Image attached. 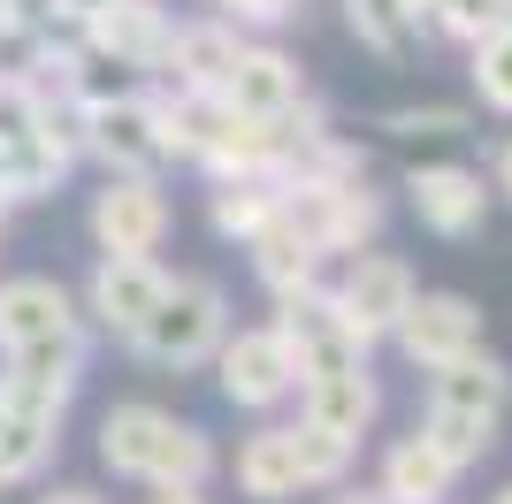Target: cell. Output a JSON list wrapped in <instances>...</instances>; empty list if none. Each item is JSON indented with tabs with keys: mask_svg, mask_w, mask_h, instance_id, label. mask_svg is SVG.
Returning a JSON list of instances; mask_svg holds the SVG:
<instances>
[{
	"mask_svg": "<svg viewBox=\"0 0 512 504\" xmlns=\"http://www.w3.org/2000/svg\"><path fill=\"white\" fill-rule=\"evenodd\" d=\"M276 214L291 222V230L306 237V245H321L329 260H352V252H367L375 237H383L390 222V199L383 191H367V176H321V168H283L276 176Z\"/></svg>",
	"mask_w": 512,
	"mask_h": 504,
	"instance_id": "6da1fadb",
	"label": "cell"
},
{
	"mask_svg": "<svg viewBox=\"0 0 512 504\" xmlns=\"http://www.w3.org/2000/svg\"><path fill=\"white\" fill-rule=\"evenodd\" d=\"M222 336H230V291H222L214 275H169V291L138 321L130 352L153 359V367H169V375H192V367L214 359Z\"/></svg>",
	"mask_w": 512,
	"mask_h": 504,
	"instance_id": "7a4b0ae2",
	"label": "cell"
},
{
	"mask_svg": "<svg viewBox=\"0 0 512 504\" xmlns=\"http://www.w3.org/2000/svg\"><path fill=\"white\" fill-rule=\"evenodd\" d=\"M214 382H222V398L237 405V413H276L283 398H299V359H291V344L276 336V321L268 329H230L222 344H214Z\"/></svg>",
	"mask_w": 512,
	"mask_h": 504,
	"instance_id": "3957f363",
	"label": "cell"
},
{
	"mask_svg": "<svg viewBox=\"0 0 512 504\" xmlns=\"http://www.w3.org/2000/svg\"><path fill=\"white\" fill-rule=\"evenodd\" d=\"M85 161H100L107 176H161V130H153V84L115 92V100L85 107Z\"/></svg>",
	"mask_w": 512,
	"mask_h": 504,
	"instance_id": "277c9868",
	"label": "cell"
},
{
	"mask_svg": "<svg viewBox=\"0 0 512 504\" xmlns=\"http://www.w3.org/2000/svg\"><path fill=\"white\" fill-rule=\"evenodd\" d=\"M413 291H421V283H413L406 260L367 245V252H352V268H344V283H337L329 298H337V314L352 321V336L375 352V344H390V329H398V314H406Z\"/></svg>",
	"mask_w": 512,
	"mask_h": 504,
	"instance_id": "5b68a950",
	"label": "cell"
},
{
	"mask_svg": "<svg viewBox=\"0 0 512 504\" xmlns=\"http://www.w3.org/2000/svg\"><path fill=\"white\" fill-rule=\"evenodd\" d=\"M406 207L421 214V230H436V237H482V222H490V184H482V168H467V161H421V168H406Z\"/></svg>",
	"mask_w": 512,
	"mask_h": 504,
	"instance_id": "8992f818",
	"label": "cell"
},
{
	"mask_svg": "<svg viewBox=\"0 0 512 504\" xmlns=\"http://www.w3.org/2000/svg\"><path fill=\"white\" fill-rule=\"evenodd\" d=\"M161 291H169V268H161L153 252H100V268H92V283H85V314L100 321L115 344H130L138 321L161 306Z\"/></svg>",
	"mask_w": 512,
	"mask_h": 504,
	"instance_id": "52a82bcc",
	"label": "cell"
},
{
	"mask_svg": "<svg viewBox=\"0 0 512 504\" xmlns=\"http://www.w3.org/2000/svg\"><path fill=\"white\" fill-rule=\"evenodd\" d=\"M390 344L428 375V367H444V359H459V352L482 344V306L459 298V291H413L406 314H398V329H390Z\"/></svg>",
	"mask_w": 512,
	"mask_h": 504,
	"instance_id": "ba28073f",
	"label": "cell"
},
{
	"mask_svg": "<svg viewBox=\"0 0 512 504\" xmlns=\"http://www.w3.org/2000/svg\"><path fill=\"white\" fill-rule=\"evenodd\" d=\"M276 336L291 344V359H299V382L306 375H329V367H352V359H367V344L352 336V321L337 314V298L321 291H291L276 298Z\"/></svg>",
	"mask_w": 512,
	"mask_h": 504,
	"instance_id": "9c48e42d",
	"label": "cell"
},
{
	"mask_svg": "<svg viewBox=\"0 0 512 504\" xmlns=\"http://www.w3.org/2000/svg\"><path fill=\"white\" fill-rule=\"evenodd\" d=\"M161 237H169L161 176H107L92 191V245L100 252H161Z\"/></svg>",
	"mask_w": 512,
	"mask_h": 504,
	"instance_id": "30bf717a",
	"label": "cell"
},
{
	"mask_svg": "<svg viewBox=\"0 0 512 504\" xmlns=\"http://www.w3.org/2000/svg\"><path fill=\"white\" fill-rule=\"evenodd\" d=\"M192 168H207L214 184H230V176H268V184H276L283 168H291V138H283V115H237V107H222Z\"/></svg>",
	"mask_w": 512,
	"mask_h": 504,
	"instance_id": "8fae6325",
	"label": "cell"
},
{
	"mask_svg": "<svg viewBox=\"0 0 512 504\" xmlns=\"http://www.w3.org/2000/svg\"><path fill=\"white\" fill-rule=\"evenodd\" d=\"M237 46H245V31H237L230 16H184L169 31V54H161V77H153V84H176V92H207V100H222Z\"/></svg>",
	"mask_w": 512,
	"mask_h": 504,
	"instance_id": "7c38bea8",
	"label": "cell"
},
{
	"mask_svg": "<svg viewBox=\"0 0 512 504\" xmlns=\"http://www.w3.org/2000/svg\"><path fill=\"white\" fill-rule=\"evenodd\" d=\"M77 329H85V306L54 275H8L0 283V352H23V344H46V336H77Z\"/></svg>",
	"mask_w": 512,
	"mask_h": 504,
	"instance_id": "4fadbf2b",
	"label": "cell"
},
{
	"mask_svg": "<svg viewBox=\"0 0 512 504\" xmlns=\"http://www.w3.org/2000/svg\"><path fill=\"white\" fill-rule=\"evenodd\" d=\"M169 31H176V16L161 8V0H107V8H92V16H85V46L130 62L138 77H161Z\"/></svg>",
	"mask_w": 512,
	"mask_h": 504,
	"instance_id": "5bb4252c",
	"label": "cell"
},
{
	"mask_svg": "<svg viewBox=\"0 0 512 504\" xmlns=\"http://www.w3.org/2000/svg\"><path fill=\"white\" fill-rule=\"evenodd\" d=\"M375 413H383V390H375V375H367V359L299 382V420H321V428H329V436H344V443H367Z\"/></svg>",
	"mask_w": 512,
	"mask_h": 504,
	"instance_id": "9a60e30c",
	"label": "cell"
},
{
	"mask_svg": "<svg viewBox=\"0 0 512 504\" xmlns=\"http://www.w3.org/2000/svg\"><path fill=\"white\" fill-rule=\"evenodd\" d=\"M428 405H444V413H474V420H505L512 405V367L497 352H459L444 367H428Z\"/></svg>",
	"mask_w": 512,
	"mask_h": 504,
	"instance_id": "2e32d148",
	"label": "cell"
},
{
	"mask_svg": "<svg viewBox=\"0 0 512 504\" xmlns=\"http://www.w3.org/2000/svg\"><path fill=\"white\" fill-rule=\"evenodd\" d=\"M299 92H306V77H299V62H291L283 46L245 39L237 62H230V84H222V107H237V115H283Z\"/></svg>",
	"mask_w": 512,
	"mask_h": 504,
	"instance_id": "e0dca14e",
	"label": "cell"
},
{
	"mask_svg": "<svg viewBox=\"0 0 512 504\" xmlns=\"http://www.w3.org/2000/svg\"><path fill=\"white\" fill-rule=\"evenodd\" d=\"M245 252H253V275H260V291L268 298H291V291H314L321 283V268H329V252L321 245H306L283 214H268L253 237H245Z\"/></svg>",
	"mask_w": 512,
	"mask_h": 504,
	"instance_id": "ac0fdd59",
	"label": "cell"
},
{
	"mask_svg": "<svg viewBox=\"0 0 512 504\" xmlns=\"http://www.w3.org/2000/svg\"><path fill=\"white\" fill-rule=\"evenodd\" d=\"M169 420L176 413H161V405H107V420H100V466H107V474H123V482H146L153 459H161Z\"/></svg>",
	"mask_w": 512,
	"mask_h": 504,
	"instance_id": "d6986e66",
	"label": "cell"
},
{
	"mask_svg": "<svg viewBox=\"0 0 512 504\" xmlns=\"http://www.w3.org/2000/svg\"><path fill=\"white\" fill-rule=\"evenodd\" d=\"M237 497H253V504H291V497H306L299 451H291V428H253V436L237 443Z\"/></svg>",
	"mask_w": 512,
	"mask_h": 504,
	"instance_id": "ffe728a7",
	"label": "cell"
},
{
	"mask_svg": "<svg viewBox=\"0 0 512 504\" xmlns=\"http://www.w3.org/2000/svg\"><path fill=\"white\" fill-rule=\"evenodd\" d=\"M451 482H459V466H451L444 451L413 428V436H398V443L383 451V482H375V489H383L390 504H444Z\"/></svg>",
	"mask_w": 512,
	"mask_h": 504,
	"instance_id": "44dd1931",
	"label": "cell"
},
{
	"mask_svg": "<svg viewBox=\"0 0 512 504\" xmlns=\"http://www.w3.org/2000/svg\"><path fill=\"white\" fill-rule=\"evenodd\" d=\"M69 153L54 146V138H16V146H0V191H8V207H23V199H54V191L69 184Z\"/></svg>",
	"mask_w": 512,
	"mask_h": 504,
	"instance_id": "7402d4cb",
	"label": "cell"
},
{
	"mask_svg": "<svg viewBox=\"0 0 512 504\" xmlns=\"http://www.w3.org/2000/svg\"><path fill=\"white\" fill-rule=\"evenodd\" d=\"M268 214H276V184H268V176H230V184L207 191V230L222 237V245H245Z\"/></svg>",
	"mask_w": 512,
	"mask_h": 504,
	"instance_id": "603a6c76",
	"label": "cell"
},
{
	"mask_svg": "<svg viewBox=\"0 0 512 504\" xmlns=\"http://www.w3.org/2000/svg\"><path fill=\"white\" fill-rule=\"evenodd\" d=\"M214 474V436L192 428V420H169V436H161V459H153L146 482L153 489H207Z\"/></svg>",
	"mask_w": 512,
	"mask_h": 504,
	"instance_id": "cb8c5ba5",
	"label": "cell"
},
{
	"mask_svg": "<svg viewBox=\"0 0 512 504\" xmlns=\"http://www.w3.org/2000/svg\"><path fill=\"white\" fill-rule=\"evenodd\" d=\"M344 23H352V39L367 46V54H383V62H406L413 54V16L406 0H344Z\"/></svg>",
	"mask_w": 512,
	"mask_h": 504,
	"instance_id": "d4e9b609",
	"label": "cell"
},
{
	"mask_svg": "<svg viewBox=\"0 0 512 504\" xmlns=\"http://www.w3.org/2000/svg\"><path fill=\"white\" fill-rule=\"evenodd\" d=\"M291 451H299V482L306 489H337L344 474H352V459H360V443L329 436L321 420H291Z\"/></svg>",
	"mask_w": 512,
	"mask_h": 504,
	"instance_id": "484cf974",
	"label": "cell"
},
{
	"mask_svg": "<svg viewBox=\"0 0 512 504\" xmlns=\"http://www.w3.org/2000/svg\"><path fill=\"white\" fill-rule=\"evenodd\" d=\"M421 436L436 443V451H444V459L459 466V474H467V466H482V459H490L497 420H474V413H444V405H428V413H421Z\"/></svg>",
	"mask_w": 512,
	"mask_h": 504,
	"instance_id": "4316f807",
	"label": "cell"
},
{
	"mask_svg": "<svg viewBox=\"0 0 512 504\" xmlns=\"http://www.w3.org/2000/svg\"><path fill=\"white\" fill-rule=\"evenodd\" d=\"M467 77H474V100L490 115H512V23H497L490 39L467 46Z\"/></svg>",
	"mask_w": 512,
	"mask_h": 504,
	"instance_id": "83f0119b",
	"label": "cell"
},
{
	"mask_svg": "<svg viewBox=\"0 0 512 504\" xmlns=\"http://www.w3.org/2000/svg\"><path fill=\"white\" fill-rule=\"evenodd\" d=\"M505 23V0H428V39H451V46H474Z\"/></svg>",
	"mask_w": 512,
	"mask_h": 504,
	"instance_id": "f1b7e54d",
	"label": "cell"
},
{
	"mask_svg": "<svg viewBox=\"0 0 512 504\" xmlns=\"http://www.w3.org/2000/svg\"><path fill=\"white\" fill-rule=\"evenodd\" d=\"M383 130H390V138H467L474 115H467V107H451V100H428V107H390Z\"/></svg>",
	"mask_w": 512,
	"mask_h": 504,
	"instance_id": "f546056e",
	"label": "cell"
},
{
	"mask_svg": "<svg viewBox=\"0 0 512 504\" xmlns=\"http://www.w3.org/2000/svg\"><path fill=\"white\" fill-rule=\"evenodd\" d=\"M8 16H16L23 31H39L46 46H62V39H85V23L69 16V0H8Z\"/></svg>",
	"mask_w": 512,
	"mask_h": 504,
	"instance_id": "4dcf8cb0",
	"label": "cell"
},
{
	"mask_svg": "<svg viewBox=\"0 0 512 504\" xmlns=\"http://www.w3.org/2000/svg\"><path fill=\"white\" fill-rule=\"evenodd\" d=\"M39 54H46V39H39V31H23L16 16L0 23V77H8V84H31V69H39Z\"/></svg>",
	"mask_w": 512,
	"mask_h": 504,
	"instance_id": "1f68e13d",
	"label": "cell"
},
{
	"mask_svg": "<svg viewBox=\"0 0 512 504\" xmlns=\"http://www.w3.org/2000/svg\"><path fill=\"white\" fill-rule=\"evenodd\" d=\"M214 16H230L237 31H283V23L299 16V0H207Z\"/></svg>",
	"mask_w": 512,
	"mask_h": 504,
	"instance_id": "d6a6232c",
	"label": "cell"
},
{
	"mask_svg": "<svg viewBox=\"0 0 512 504\" xmlns=\"http://www.w3.org/2000/svg\"><path fill=\"white\" fill-rule=\"evenodd\" d=\"M39 504H107V497H100V489H77V482H62V489H46Z\"/></svg>",
	"mask_w": 512,
	"mask_h": 504,
	"instance_id": "836d02e7",
	"label": "cell"
},
{
	"mask_svg": "<svg viewBox=\"0 0 512 504\" xmlns=\"http://www.w3.org/2000/svg\"><path fill=\"white\" fill-rule=\"evenodd\" d=\"M329 504H390V497H383V489H344L337 482V497H329Z\"/></svg>",
	"mask_w": 512,
	"mask_h": 504,
	"instance_id": "e575fe53",
	"label": "cell"
},
{
	"mask_svg": "<svg viewBox=\"0 0 512 504\" xmlns=\"http://www.w3.org/2000/svg\"><path fill=\"white\" fill-rule=\"evenodd\" d=\"M497 191H512V138L497 146Z\"/></svg>",
	"mask_w": 512,
	"mask_h": 504,
	"instance_id": "d590c367",
	"label": "cell"
},
{
	"mask_svg": "<svg viewBox=\"0 0 512 504\" xmlns=\"http://www.w3.org/2000/svg\"><path fill=\"white\" fill-rule=\"evenodd\" d=\"M153 504H207V497H199V489H161Z\"/></svg>",
	"mask_w": 512,
	"mask_h": 504,
	"instance_id": "8d00e7d4",
	"label": "cell"
},
{
	"mask_svg": "<svg viewBox=\"0 0 512 504\" xmlns=\"http://www.w3.org/2000/svg\"><path fill=\"white\" fill-rule=\"evenodd\" d=\"M92 8H107V0H69V16H77V23H85V16H92Z\"/></svg>",
	"mask_w": 512,
	"mask_h": 504,
	"instance_id": "74e56055",
	"label": "cell"
},
{
	"mask_svg": "<svg viewBox=\"0 0 512 504\" xmlns=\"http://www.w3.org/2000/svg\"><path fill=\"white\" fill-rule=\"evenodd\" d=\"M490 504H512V482H505V489H497V497H490Z\"/></svg>",
	"mask_w": 512,
	"mask_h": 504,
	"instance_id": "f35d334b",
	"label": "cell"
},
{
	"mask_svg": "<svg viewBox=\"0 0 512 504\" xmlns=\"http://www.w3.org/2000/svg\"><path fill=\"white\" fill-rule=\"evenodd\" d=\"M0 489H16V482H8V466H0Z\"/></svg>",
	"mask_w": 512,
	"mask_h": 504,
	"instance_id": "ab89813d",
	"label": "cell"
},
{
	"mask_svg": "<svg viewBox=\"0 0 512 504\" xmlns=\"http://www.w3.org/2000/svg\"><path fill=\"white\" fill-rule=\"evenodd\" d=\"M0 23H8V0H0Z\"/></svg>",
	"mask_w": 512,
	"mask_h": 504,
	"instance_id": "60d3db41",
	"label": "cell"
},
{
	"mask_svg": "<svg viewBox=\"0 0 512 504\" xmlns=\"http://www.w3.org/2000/svg\"><path fill=\"white\" fill-rule=\"evenodd\" d=\"M0 222H8V214H0Z\"/></svg>",
	"mask_w": 512,
	"mask_h": 504,
	"instance_id": "b9f144b4",
	"label": "cell"
}]
</instances>
